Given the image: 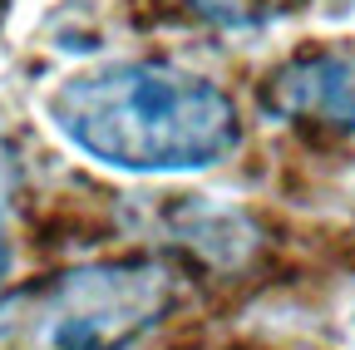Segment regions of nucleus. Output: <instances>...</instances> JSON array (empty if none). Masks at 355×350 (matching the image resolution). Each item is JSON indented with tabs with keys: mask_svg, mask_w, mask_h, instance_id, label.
<instances>
[{
	"mask_svg": "<svg viewBox=\"0 0 355 350\" xmlns=\"http://www.w3.org/2000/svg\"><path fill=\"white\" fill-rule=\"evenodd\" d=\"M6 272H10V247H6V227H0V281H6Z\"/></svg>",
	"mask_w": 355,
	"mask_h": 350,
	"instance_id": "5",
	"label": "nucleus"
},
{
	"mask_svg": "<svg viewBox=\"0 0 355 350\" xmlns=\"http://www.w3.org/2000/svg\"><path fill=\"white\" fill-rule=\"evenodd\" d=\"M188 6L217 30H261V25L291 15L301 0H188Z\"/></svg>",
	"mask_w": 355,
	"mask_h": 350,
	"instance_id": "4",
	"label": "nucleus"
},
{
	"mask_svg": "<svg viewBox=\"0 0 355 350\" xmlns=\"http://www.w3.org/2000/svg\"><path fill=\"white\" fill-rule=\"evenodd\" d=\"M178 296L153 256L89 261L0 301V350H123L148 335Z\"/></svg>",
	"mask_w": 355,
	"mask_h": 350,
	"instance_id": "2",
	"label": "nucleus"
},
{
	"mask_svg": "<svg viewBox=\"0 0 355 350\" xmlns=\"http://www.w3.org/2000/svg\"><path fill=\"white\" fill-rule=\"evenodd\" d=\"M55 128L119 173H202L242 143V119L217 79L173 60H119L64 79L50 94Z\"/></svg>",
	"mask_w": 355,
	"mask_h": 350,
	"instance_id": "1",
	"label": "nucleus"
},
{
	"mask_svg": "<svg viewBox=\"0 0 355 350\" xmlns=\"http://www.w3.org/2000/svg\"><path fill=\"white\" fill-rule=\"evenodd\" d=\"M266 109L296 123H326L340 134H355V55L321 50L282 64L261 89Z\"/></svg>",
	"mask_w": 355,
	"mask_h": 350,
	"instance_id": "3",
	"label": "nucleus"
}]
</instances>
